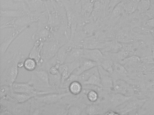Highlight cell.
<instances>
[{
	"label": "cell",
	"instance_id": "obj_1",
	"mask_svg": "<svg viewBox=\"0 0 154 115\" xmlns=\"http://www.w3.org/2000/svg\"><path fill=\"white\" fill-rule=\"evenodd\" d=\"M24 59V56L20 52H16L8 60L6 67L1 74V85L11 87L16 82L19 73V64Z\"/></svg>",
	"mask_w": 154,
	"mask_h": 115
},
{
	"label": "cell",
	"instance_id": "obj_2",
	"mask_svg": "<svg viewBox=\"0 0 154 115\" xmlns=\"http://www.w3.org/2000/svg\"><path fill=\"white\" fill-rule=\"evenodd\" d=\"M31 72V79L29 82L37 90L42 91L46 89H55L50 84L48 71L45 69H36Z\"/></svg>",
	"mask_w": 154,
	"mask_h": 115
},
{
	"label": "cell",
	"instance_id": "obj_3",
	"mask_svg": "<svg viewBox=\"0 0 154 115\" xmlns=\"http://www.w3.org/2000/svg\"><path fill=\"white\" fill-rule=\"evenodd\" d=\"M63 45L61 44L60 40L54 38L53 36L48 40L44 42L41 52L42 60L44 63L51 60L55 57L60 48Z\"/></svg>",
	"mask_w": 154,
	"mask_h": 115
},
{
	"label": "cell",
	"instance_id": "obj_4",
	"mask_svg": "<svg viewBox=\"0 0 154 115\" xmlns=\"http://www.w3.org/2000/svg\"><path fill=\"white\" fill-rule=\"evenodd\" d=\"M63 3L65 9L67 27L71 29V37L69 41L72 42L75 35L78 22V14L76 11L70 5L68 0H63Z\"/></svg>",
	"mask_w": 154,
	"mask_h": 115
},
{
	"label": "cell",
	"instance_id": "obj_5",
	"mask_svg": "<svg viewBox=\"0 0 154 115\" xmlns=\"http://www.w3.org/2000/svg\"><path fill=\"white\" fill-rule=\"evenodd\" d=\"M39 18L37 16L32 15L29 13L14 18L8 22L2 25L1 29L7 28H15V29L23 28L25 26H28L30 23L37 22Z\"/></svg>",
	"mask_w": 154,
	"mask_h": 115
},
{
	"label": "cell",
	"instance_id": "obj_6",
	"mask_svg": "<svg viewBox=\"0 0 154 115\" xmlns=\"http://www.w3.org/2000/svg\"><path fill=\"white\" fill-rule=\"evenodd\" d=\"M11 88L12 90L15 92L29 94L34 97L38 95H44L51 93L38 90L29 82L26 83H17L15 82Z\"/></svg>",
	"mask_w": 154,
	"mask_h": 115
},
{
	"label": "cell",
	"instance_id": "obj_7",
	"mask_svg": "<svg viewBox=\"0 0 154 115\" xmlns=\"http://www.w3.org/2000/svg\"><path fill=\"white\" fill-rule=\"evenodd\" d=\"M114 93H121L128 97H133L135 94L133 87L122 79L113 80V90Z\"/></svg>",
	"mask_w": 154,
	"mask_h": 115
},
{
	"label": "cell",
	"instance_id": "obj_8",
	"mask_svg": "<svg viewBox=\"0 0 154 115\" xmlns=\"http://www.w3.org/2000/svg\"><path fill=\"white\" fill-rule=\"evenodd\" d=\"M48 19L47 23L51 28L52 32L57 31L62 26L63 22V17L55 8L53 11H50L48 9Z\"/></svg>",
	"mask_w": 154,
	"mask_h": 115
},
{
	"label": "cell",
	"instance_id": "obj_9",
	"mask_svg": "<svg viewBox=\"0 0 154 115\" xmlns=\"http://www.w3.org/2000/svg\"><path fill=\"white\" fill-rule=\"evenodd\" d=\"M82 59L76 60L70 63H64L59 66V69L62 76V84H63L66 80L72 74L75 70L81 64Z\"/></svg>",
	"mask_w": 154,
	"mask_h": 115
},
{
	"label": "cell",
	"instance_id": "obj_10",
	"mask_svg": "<svg viewBox=\"0 0 154 115\" xmlns=\"http://www.w3.org/2000/svg\"><path fill=\"white\" fill-rule=\"evenodd\" d=\"M53 32L48 23L40 22L37 31L32 35V39L34 41H39L45 42L52 37Z\"/></svg>",
	"mask_w": 154,
	"mask_h": 115
},
{
	"label": "cell",
	"instance_id": "obj_11",
	"mask_svg": "<svg viewBox=\"0 0 154 115\" xmlns=\"http://www.w3.org/2000/svg\"><path fill=\"white\" fill-rule=\"evenodd\" d=\"M72 94L70 92L61 93H50L44 95H38L35 98L38 102L46 104H53L60 101L64 97Z\"/></svg>",
	"mask_w": 154,
	"mask_h": 115
},
{
	"label": "cell",
	"instance_id": "obj_12",
	"mask_svg": "<svg viewBox=\"0 0 154 115\" xmlns=\"http://www.w3.org/2000/svg\"><path fill=\"white\" fill-rule=\"evenodd\" d=\"M28 26H25L23 28L16 29L11 34L8 36L2 42L0 46V53H1V57H2L4 55L7 49L9 47L10 45L12 44L14 40L24 31L27 28Z\"/></svg>",
	"mask_w": 154,
	"mask_h": 115
},
{
	"label": "cell",
	"instance_id": "obj_13",
	"mask_svg": "<svg viewBox=\"0 0 154 115\" xmlns=\"http://www.w3.org/2000/svg\"><path fill=\"white\" fill-rule=\"evenodd\" d=\"M74 46H75L73 43L69 40L67 43L64 44L58 50L56 56L54 57L56 63L61 65L65 63L69 52Z\"/></svg>",
	"mask_w": 154,
	"mask_h": 115
},
{
	"label": "cell",
	"instance_id": "obj_14",
	"mask_svg": "<svg viewBox=\"0 0 154 115\" xmlns=\"http://www.w3.org/2000/svg\"><path fill=\"white\" fill-rule=\"evenodd\" d=\"M105 57L102 51L99 49L84 48L83 58L96 62L99 65Z\"/></svg>",
	"mask_w": 154,
	"mask_h": 115
},
{
	"label": "cell",
	"instance_id": "obj_15",
	"mask_svg": "<svg viewBox=\"0 0 154 115\" xmlns=\"http://www.w3.org/2000/svg\"><path fill=\"white\" fill-rule=\"evenodd\" d=\"M98 69L100 76L103 89L107 90L112 91L113 79L111 76V74L104 70L101 66H98Z\"/></svg>",
	"mask_w": 154,
	"mask_h": 115
},
{
	"label": "cell",
	"instance_id": "obj_16",
	"mask_svg": "<svg viewBox=\"0 0 154 115\" xmlns=\"http://www.w3.org/2000/svg\"><path fill=\"white\" fill-rule=\"evenodd\" d=\"M44 45V42L42 41H35L34 46L30 50L29 55V57L33 58L36 61L37 63L38 67H40L44 61L42 60L41 52Z\"/></svg>",
	"mask_w": 154,
	"mask_h": 115
},
{
	"label": "cell",
	"instance_id": "obj_17",
	"mask_svg": "<svg viewBox=\"0 0 154 115\" xmlns=\"http://www.w3.org/2000/svg\"><path fill=\"white\" fill-rule=\"evenodd\" d=\"M96 0H81L82 10L80 16L82 18H88L92 13Z\"/></svg>",
	"mask_w": 154,
	"mask_h": 115
},
{
	"label": "cell",
	"instance_id": "obj_18",
	"mask_svg": "<svg viewBox=\"0 0 154 115\" xmlns=\"http://www.w3.org/2000/svg\"><path fill=\"white\" fill-rule=\"evenodd\" d=\"M99 64L96 62L89 59L83 58L81 64L75 70L73 73L77 75H80L85 71H88L91 68L99 66Z\"/></svg>",
	"mask_w": 154,
	"mask_h": 115
},
{
	"label": "cell",
	"instance_id": "obj_19",
	"mask_svg": "<svg viewBox=\"0 0 154 115\" xmlns=\"http://www.w3.org/2000/svg\"><path fill=\"white\" fill-rule=\"evenodd\" d=\"M133 97H128L121 93H114L110 97L111 103L112 107L116 108L125 103Z\"/></svg>",
	"mask_w": 154,
	"mask_h": 115
},
{
	"label": "cell",
	"instance_id": "obj_20",
	"mask_svg": "<svg viewBox=\"0 0 154 115\" xmlns=\"http://www.w3.org/2000/svg\"><path fill=\"white\" fill-rule=\"evenodd\" d=\"M84 48L74 46L69 52L66 63H70L82 59L83 57Z\"/></svg>",
	"mask_w": 154,
	"mask_h": 115
},
{
	"label": "cell",
	"instance_id": "obj_21",
	"mask_svg": "<svg viewBox=\"0 0 154 115\" xmlns=\"http://www.w3.org/2000/svg\"><path fill=\"white\" fill-rule=\"evenodd\" d=\"M8 93H9L8 96L12 99V100L15 101L18 103H24L25 102H26L27 101L34 97V96L29 94L15 92L12 90L11 87L10 92Z\"/></svg>",
	"mask_w": 154,
	"mask_h": 115
},
{
	"label": "cell",
	"instance_id": "obj_22",
	"mask_svg": "<svg viewBox=\"0 0 154 115\" xmlns=\"http://www.w3.org/2000/svg\"><path fill=\"white\" fill-rule=\"evenodd\" d=\"M82 84V85H92L102 88L99 69L92 74L86 81L83 82Z\"/></svg>",
	"mask_w": 154,
	"mask_h": 115
},
{
	"label": "cell",
	"instance_id": "obj_23",
	"mask_svg": "<svg viewBox=\"0 0 154 115\" xmlns=\"http://www.w3.org/2000/svg\"><path fill=\"white\" fill-rule=\"evenodd\" d=\"M29 13L26 11L22 10H2L1 16L4 18H11L12 19L20 17Z\"/></svg>",
	"mask_w": 154,
	"mask_h": 115
},
{
	"label": "cell",
	"instance_id": "obj_24",
	"mask_svg": "<svg viewBox=\"0 0 154 115\" xmlns=\"http://www.w3.org/2000/svg\"><path fill=\"white\" fill-rule=\"evenodd\" d=\"M122 44L119 41L106 42L104 51L110 54H116L122 49Z\"/></svg>",
	"mask_w": 154,
	"mask_h": 115
},
{
	"label": "cell",
	"instance_id": "obj_25",
	"mask_svg": "<svg viewBox=\"0 0 154 115\" xmlns=\"http://www.w3.org/2000/svg\"><path fill=\"white\" fill-rule=\"evenodd\" d=\"M30 12L38 11L44 5L43 0H24Z\"/></svg>",
	"mask_w": 154,
	"mask_h": 115
},
{
	"label": "cell",
	"instance_id": "obj_26",
	"mask_svg": "<svg viewBox=\"0 0 154 115\" xmlns=\"http://www.w3.org/2000/svg\"><path fill=\"white\" fill-rule=\"evenodd\" d=\"M140 0H128L126 1H123L124 10L125 12L128 14H131L137 10Z\"/></svg>",
	"mask_w": 154,
	"mask_h": 115
},
{
	"label": "cell",
	"instance_id": "obj_27",
	"mask_svg": "<svg viewBox=\"0 0 154 115\" xmlns=\"http://www.w3.org/2000/svg\"><path fill=\"white\" fill-rule=\"evenodd\" d=\"M100 65L108 72L112 74L114 70V62L111 58L105 57Z\"/></svg>",
	"mask_w": 154,
	"mask_h": 115
},
{
	"label": "cell",
	"instance_id": "obj_28",
	"mask_svg": "<svg viewBox=\"0 0 154 115\" xmlns=\"http://www.w3.org/2000/svg\"><path fill=\"white\" fill-rule=\"evenodd\" d=\"M112 74L118 76H125L128 74V71L123 64L119 62H114V70Z\"/></svg>",
	"mask_w": 154,
	"mask_h": 115
},
{
	"label": "cell",
	"instance_id": "obj_29",
	"mask_svg": "<svg viewBox=\"0 0 154 115\" xmlns=\"http://www.w3.org/2000/svg\"><path fill=\"white\" fill-rule=\"evenodd\" d=\"M82 89V84L78 81H75L71 83L68 87L69 91L72 94L74 95H77L81 93Z\"/></svg>",
	"mask_w": 154,
	"mask_h": 115
},
{
	"label": "cell",
	"instance_id": "obj_30",
	"mask_svg": "<svg viewBox=\"0 0 154 115\" xmlns=\"http://www.w3.org/2000/svg\"><path fill=\"white\" fill-rule=\"evenodd\" d=\"M125 11L124 10V4L122 1L121 2L117 4L111 12V18L116 19L121 16V14L123 13V12Z\"/></svg>",
	"mask_w": 154,
	"mask_h": 115
},
{
	"label": "cell",
	"instance_id": "obj_31",
	"mask_svg": "<svg viewBox=\"0 0 154 115\" xmlns=\"http://www.w3.org/2000/svg\"><path fill=\"white\" fill-rule=\"evenodd\" d=\"M24 66L26 70L31 72L36 69L37 63L35 59L29 57L24 61Z\"/></svg>",
	"mask_w": 154,
	"mask_h": 115
},
{
	"label": "cell",
	"instance_id": "obj_32",
	"mask_svg": "<svg viewBox=\"0 0 154 115\" xmlns=\"http://www.w3.org/2000/svg\"><path fill=\"white\" fill-rule=\"evenodd\" d=\"M150 6V0H140L137 10L140 13H144L148 10Z\"/></svg>",
	"mask_w": 154,
	"mask_h": 115
},
{
	"label": "cell",
	"instance_id": "obj_33",
	"mask_svg": "<svg viewBox=\"0 0 154 115\" xmlns=\"http://www.w3.org/2000/svg\"><path fill=\"white\" fill-rule=\"evenodd\" d=\"M118 41L122 43H129L131 41V36L125 31H122L118 34Z\"/></svg>",
	"mask_w": 154,
	"mask_h": 115
},
{
	"label": "cell",
	"instance_id": "obj_34",
	"mask_svg": "<svg viewBox=\"0 0 154 115\" xmlns=\"http://www.w3.org/2000/svg\"><path fill=\"white\" fill-rule=\"evenodd\" d=\"M90 90L88 91L87 93V97L88 99L91 102H95L99 99V93L96 90L89 89Z\"/></svg>",
	"mask_w": 154,
	"mask_h": 115
},
{
	"label": "cell",
	"instance_id": "obj_35",
	"mask_svg": "<svg viewBox=\"0 0 154 115\" xmlns=\"http://www.w3.org/2000/svg\"><path fill=\"white\" fill-rule=\"evenodd\" d=\"M99 112H100L99 109L94 105H90L86 108V114L88 115L100 114Z\"/></svg>",
	"mask_w": 154,
	"mask_h": 115
},
{
	"label": "cell",
	"instance_id": "obj_36",
	"mask_svg": "<svg viewBox=\"0 0 154 115\" xmlns=\"http://www.w3.org/2000/svg\"><path fill=\"white\" fill-rule=\"evenodd\" d=\"M82 112V109L79 107L72 106L68 108V115H80Z\"/></svg>",
	"mask_w": 154,
	"mask_h": 115
},
{
	"label": "cell",
	"instance_id": "obj_37",
	"mask_svg": "<svg viewBox=\"0 0 154 115\" xmlns=\"http://www.w3.org/2000/svg\"><path fill=\"white\" fill-rule=\"evenodd\" d=\"M123 0H109L108 4V9L110 12H111L113 8L120 3Z\"/></svg>",
	"mask_w": 154,
	"mask_h": 115
},
{
	"label": "cell",
	"instance_id": "obj_38",
	"mask_svg": "<svg viewBox=\"0 0 154 115\" xmlns=\"http://www.w3.org/2000/svg\"><path fill=\"white\" fill-rule=\"evenodd\" d=\"M146 25L147 27L150 28V29L154 28V18H151L148 20L147 21Z\"/></svg>",
	"mask_w": 154,
	"mask_h": 115
},
{
	"label": "cell",
	"instance_id": "obj_39",
	"mask_svg": "<svg viewBox=\"0 0 154 115\" xmlns=\"http://www.w3.org/2000/svg\"><path fill=\"white\" fill-rule=\"evenodd\" d=\"M105 114H106V115H119L120 114L118 111H114L110 110L106 111Z\"/></svg>",
	"mask_w": 154,
	"mask_h": 115
},
{
	"label": "cell",
	"instance_id": "obj_40",
	"mask_svg": "<svg viewBox=\"0 0 154 115\" xmlns=\"http://www.w3.org/2000/svg\"><path fill=\"white\" fill-rule=\"evenodd\" d=\"M52 2V3H53V4H54V2H57L59 3H62L63 4V0H50Z\"/></svg>",
	"mask_w": 154,
	"mask_h": 115
},
{
	"label": "cell",
	"instance_id": "obj_41",
	"mask_svg": "<svg viewBox=\"0 0 154 115\" xmlns=\"http://www.w3.org/2000/svg\"><path fill=\"white\" fill-rule=\"evenodd\" d=\"M150 31L152 36L154 37V28L150 29Z\"/></svg>",
	"mask_w": 154,
	"mask_h": 115
},
{
	"label": "cell",
	"instance_id": "obj_42",
	"mask_svg": "<svg viewBox=\"0 0 154 115\" xmlns=\"http://www.w3.org/2000/svg\"><path fill=\"white\" fill-rule=\"evenodd\" d=\"M150 63L152 64V65H153V66H152V69H154V60H153V61H151V62H150Z\"/></svg>",
	"mask_w": 154,
	"mask_h": 115
},
{
	"label": "cell",
	"instance_id": "obj_43",
	"mask_svg": "<svg viewBox=\"0 0 154 115\" xmlns=\"http://www.w3.org/2000/svg\"><path fill=\"white\" fill-rule=\"evenodd\" d=\"M81 1V0H76V1H75V4L78 3Z\"/></svg>",
	"mask_w": 154,
	"mask_h": 115
},
{
	"label": "cell",
	"instance_id": "obj_44",
	"mask_svg": "<svg viewBox=\"0 0 154 115\" xmlns=\"http://www.w3.org/2000/svg\"><path fill=\"white\" fill-rule=\"evenodd\" d=\"M152 55H153V58H154V49H153V54H152Z\"/></svg>",
	"mask_w": 154,
	"mask_h": 115
},
{
	"label": "cell",
	"instance_id": "obj_45",
	"mask_svg": "<svg viewBox=\"0 0 154 115\" xmlns=\"http://www.w3.org/2000/svg\"><path fill=\"white\" fill-rule=\"evenodd\" d=\"M68 1H69V0H68Z\"/></svg>",
	"mask_w": 154,
	"mask_h": 115
},
{
	"label": "cell",
	"instance_id": "obj_46",
	"mask_svg": "<svg viewBox=\"0 0 154 115\" xmlns=\"http://www.w3.org/2000/svg\"><path fill=\"white\" fill-rule=\"evenodd\" d=\"M104 1H105V0H104Z\"/></svg>",
	"mask_w": 154,
	"mask_h": 115
}]
</instances>
